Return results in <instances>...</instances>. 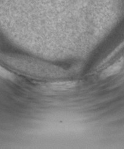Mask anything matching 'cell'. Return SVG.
I'll use <instances>...</instances> for the list:
<instances>
[{
    "label": "cell",
    "mask_w": 124,
    "mask_h": 149,
    "mask_svg": "<svg viewBox=\"0 0 124 149\" xmlns=\"http://www.w3.org/2000/svg\"><path fill=\"white\" fill-rule=\"evenodd\" d=\"M124 64V59L122 58L115 63H113L106 69H105L101 73L100 78L102 79L112 77L119 72L122 69Z\"/></svg>",
    "instance_id": "obj_1"
},
{
    "label": "cell",
    "mask_w": 124,
    "mask_h": 149,
    "mask_svg": "<svg viewBox=\"0 0 124 149\" xmlns=\"http://www.w3.org/2000/svg\"><path fill=\"white\" fill-rule=\"evenodd\" d=\"M123 47H124V41H123L121 45H119L115 49V50L113 51L111 54H110L109 56H108L107 57V58L105 59V60L103 61V63H102V65H103V64H105V63H106V62H108V61H110L111 59H112L113 57H114L115 56Z\"/></svg>",
    "instance_id": "obj_2"
}]
</instances>
